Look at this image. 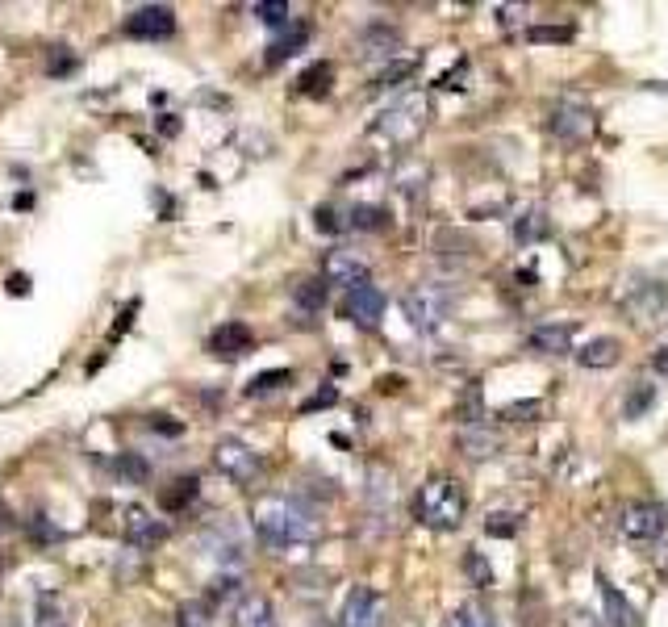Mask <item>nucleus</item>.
<instances>
[{"label":"nucleus","mask_w":668,"mask_h":627,"mask_svg":"<svg viewBox=\"0 0 668 627\" xmlns=\"http://www.w3.org/2000/svg\"><path fill=\"white\" fill-rule=\"evenodd\" d=\"M255 536L268 552H293V548H309L318 544L322 523L309 515L305 506H297L293 498H259L251 510Z\"/></svg>","instance_id":"nucleus-1"},{"label":"nucleus","mask_w":668,"mask_h":627,"mask_svg":"<svg viewBox=\"0 0 668 627\" xmlns=\"http://www.w3.org/2000/svg\"><path fill=\"white\" fill-rule=\"evenodd\" d=\"M468 510V494L456 477H426L414 494V519L431 531H456L464 523Z\"/></svg>","instance_id":"nucleus-2"},{"label":"nucleus","mask_w":668,"mask_h":627,"mask_svg":"<svg viewBox=\"0 0 668 627\" xmlns=\"http://www.w3.org/2000/svg\"><path fill=\"white\" fill-rule=\"evenodd\" d=\"M426 122H431V97H422V92H410V97L393 101L389 109L376 113V122L368 126L372 138H385L389 147H410L422 138Z\"/></svg>","instance_id":"nucleus-3"},{"label":"nucleus","mask_w":668,"mask_h":627,"mask_svg":"<svg viewBox=\"0 0 668 627\" xmlns=\"http://www.w3.org/2000/svg\"><path fill=\"white\" fill-rule=\"evenodd\" d=\"M451 310H456V289L443 285V281H422V285H414L410 293L401 297L405 322H410L414 331H422V335L439 331L443 322L451 318Z\"/></svg>","instance_id":"nucleus-4"},{"label":"nucleus","mask_w":668,"mask_h":627,"mask_svg":"<svg viewBox=\"0 0 668 627\" xmlns=\"http://www.w3.org/2000/svg\"><path fill=\"white\" fill-rule=\"evenodd\" d=\"M618 306H623V314L635 322V327L643 331H656L660 322L668 318V289L660 281H631L623 293H618Z\"/></svg>","instance_id":"nucleus-5"},{"label":"nucleus","mask_w":668,"mask_h":627,"mask_svg":"<svg viewBox=\"0 0 668 627\" xmlns=\"http://www.w3.org/2000/svg\"><path fill=\"white\" fill-rule=\"evenodd\" d=\"M547 130H552L560 143L581 147V143L593 138V130H598V113H593L585 101H577V97H564V101L552 105V113H547Z\"/></svg>","instance_id":"nucleus-6"},{"label":"nucleus","mask_w":668,"mask_h":627,"mask_svg":"<svg viewBox=\"0 0 668 627\" xmlns=\"http://www.w3.org/2000/svg\"><path fill=\"white\" fill-rule=\"evenodd\" d=\"M213 464H218V473H226L234 485H251L264 473V456L247 448L243 439H222V444L213 448Z\"/></svg>","instance_id":"nucleus-7"},{"label":"nucleus","mask_w":668,"mask_h":627,"mask_svg":"<svg viewBox=\"0 0 668 627\" xmlns=\"http://www.w3.org/2000/svg\"><path fill=\"white\" fill-rule=\"evenodd\" d=\"M618 527H623L627 540L652 544V540H660L668 531V506L664 502H631L623 510V519H618Z\"/></svg>","instance_id":"nucleus-8"},{"label":"nucleus","mask_w":668,"mask_h":627,"mask_svg":"<svg viewBox=\"0 0 668 627\" xmlns=\"http://www.w3.org/2000/svg\"><path fill=\"white\" fill-rule=\"evenodd\" d=\"M385 306H389V297H385V289H376V285H360V289L343 293V314L360 331H376L380 318H385Z\"/></svg>","instance_id":"nucleus-9"},{"label":"nucleus","mask_w":668,"mask_h":627,"mask_svg":"<svg viewBox=\"0 0 668 627\" xmlns=\"http://www.w3.org/2000/svg\"><path fill=\"white\" fill-rule=\"evenodd\" d=\"M126 34L130 38H147V42H163L176 34V13L167 5H142L126 17Z\"/></svg>","instance_id":"nucleus-10"},{"label":"nucleus","mask_w":668,"mask_h":627,"mask_svg":"<svg viewBox=\"0 0 668 627\" xmlns=\"http://www.w3.org/2000/svg\"><path fill=\"white\" fill-rule=\"evenodd\" d=\"M326 285H343L347 293L360 285H372V264L355 251H330L326 255Z\"/></svg>","instance_id":"nucleus-11"},{"label":"nucleus","mask_w":668,"mask_h":627,"mask_svg":"<svg viewBox=\"0 0 668 627\" xmlns=\"http://www.w3.org/2000/svg\"><path fill=\"white\" fill-rule=\"evenodd\" d=\"M122 531H126V544L138 548V552H151V548H159V544L167 540V523L155 519L151 510H142V506H130V510H126Z\"/></svg>","instance_id":"nucleus-12"},{"label":"nucleus","mask_w":668,"mask_h":627,"mask_svg":"<svg viewBox=\"0 0 668 627\" xmlns=\"http://www.w3.org/2000/svg\"><path fill=\"white\" fill-rule=\"evenodd\" d=\"M501 444H506V439H501V431L489 427V423H464L456 431V448L468 460H493L501 452Z\"/></svg>","instance_id":"nucleus-13"},{"label":"nucleus","mask_w":668,"mask_h":627,"mask_svg":"<svg viewBox=\"0 0 668 627\" xmlns=\"http://www.w3.org/2000/svg\"><path fill=\"white\" fill-rule=\"evenodd\" d=\"M343 627H385L380 598L372 594V586H351V594L343 602Z\"/></svg>","instance_id":"nucleus-14"},{"label":"nucleus","mask_w":668,"mask_h":627,"mask_svg":"<svg viewBox=\"0 0 668 627\" xmlns=\"http://www.w3.org/2000/svg\"><path fill=\"white\" fill-rule=\"evenodd\" d=\"M251 343H255L251 327H243V322H222V327L209 335V352L222 356V360H238V356L251 352Z\"/></svg>","instance_id":"nucleus-15"},{"label":"nucleus","mask_w":668,"mask_h":627,"mask_svg":"<svg viewBox=\"0 0 668 627\" xmlns=\"http://www.w3.org/2000/svg\"><path fill=\"white\" fill-rule=\"evenodd\" d=\"M572 339H577V327L572 322H543V327L531 331V352H543V356H568L572 352Z\"/></svg>","instance_id":"nucleus-16"},{"label":"nucleus","mask_w":668,"mask_h":627,"mask_svg":"<svg viewBox=\"0 0 668 627\" xmlns=\"http://www.w3.org/2000/svg\"><path fill=\"white\" fill-rule=\"evenodd\" d=\"M230 627H276V607L264 594H243L234 602Z\"/></svg>","instance_id":"nucleus-17"},{"label":"nucleus","mask_w":668,"mask_h":627,"mask_svg":"<svg viewBox=\"0 0 668 627\" xmlns=\"http://www.w3.org/2000/svg\"><path fill=\"white\" fill-rule=\"evenodd\" d=\"M393 51H401V34L385 21H372V26L360 34V55L364 59H389Z\"/></svg>","instance_id":"nucleus-18"},{"label":"nucleus","mask_w":668,"mask_h":627,"mask_svg":"<svg viewBox=\"0 0 668 627\" xmlns=\"http://www.w3.org/2000/svg\"><path fill=\"white\" fill-rule=\"evenodd\" d=\"M598 586H602V611H606V623H610V627H635V607L623 598V590H618L606 573L598 577Z\"/></svg>","instance_id":"nucleus-19"},{"label":"nucleus","mask_w":668,"mask_h":627,"mask_svg":"<svg viewBox=\"0 0 668 627\" xmlns=\"http://www.w3.org/2000/svg\"><path fill=\"white\" fill-rule=\"evenodd\" d=\"M577 360H581L585 368H614L618 360H623V343L610 339V335H598V339H589V343L581 347Z\"/></svg>","instance_id":"nucleus-20"},{"label":"nucleus","mask_w":668,"mask_h":627,"mask_svg":"<svg viewBox=\"0 0 668 627\" xmlns=\"http://www.w3.org/2000/svg\"><path fill=\"white\" fill-rule=\"evenodd\" d=\"M67 602L55 594V590H46L34 598V627H67Z\"/></svg>","instance_id":"nucleus-21"},{"label":"nucleus","mask_w":668,"mask_h":627,"mask_svg":"<svg viewBox=\"0 0 668 627\" xmlns=\"http://www.w3.org/2000/svg\"><path fill=\"white\" fill-rule=\"evenodd\" d=\"M293 306L301 314H318L326 306V281L322 276H305V281L293 285Z\"/></svg>","instance_id":"nucleus-22"},{"label":"nucleus","mask_w":668,"mask_h":627,"mask_svg":"<svg viewBox=\"0 0 668 627\" xmlns=\"http://www.w3.org/2000/svg\"><path fill=\"white\" fill-rule=\"evenodd\" d=\"M305 42H309V26H305V21H301V26L280 30V38L268 46V63H284V59H293Z\"/></svg>","instance_id":"nucleus-23"},{"label":"nucleus","mask_w":668,"mask_h":627,"mask_svg":"<svg viewBox=\"0 0 668 627\" xmlns=\"http://www.w3.org/2000/svg\"><path fill=\"white\" fill-rule=\"evenodd\" d=\"M418 72V59H393V63H385V67H380V72L372 76V92H385V88H397V84H405V80H410Z\"/></svg>","instance_id":"nucleus-24"},{"label":"nucleus","mask_w":668,"mask_h":627,"mask_svg":"<svg viewBox=\"0 0 668 627\" xmlns=\"http://www.w3.org/2000/svg\"><path fill=\"white\" fill-rule=\"evenodd\" d=\"M656 389L648 381H631L627 385V402H623V418H643V410H652Z\"/></svg>","instance_id":"nucleus-25"},{"label":"nucleus","mask_w":668,"mask_h":627,"mask_svg":"<svg viewBox=\"0 0 668 627\" xmlns=\"http://www.w3.org/2000/svg\"><path fill=\"white\" fill-rule=\"evenodd\" d=\"M176 627H213V607L201 598H188L176 607Z\"/></svg>","instance_id":"nucleus-26"},{"label":"nucleus","mask_w":668,"mask_h":627,"mask_svg":"<svg viewBox=\"0 0 668 627\" xmlns=\"http://www.w3.org/2000/svg\"><path fill=\"white\" fill-rule=\"evenodd\" d=\"M514 235H518V243L543 239V235H547V214H543V209H527V214L514 222Z\"/></svg>","instance_id":"nucleus-27"},{"label":"nucleus","mask_w":668,"mask_h":627,"mask_svg":"<svg viewBox=\"0 0 668 627\" xmlns=\"http://www.w3.org/2000/svg\"><path fill=\"white\" fill-rule=\"evenodd\" d=\"M289 381H293L289 368H272V373H259V377L247 385V398H264V393H276V389H284Z\"/></svg>","instance_id":"nucleus-28"},{"label":"nucleus","mask_w":668,"mask_h":627,"mask_svg":"<svg viewBox=\"0 0 668 627\" xmlns=\"http://www.w3.org/2000/svg\"><path fill=\"white\" fill-rule=\"evenodd\" d=\"M330 80H334V67H330V63H314V67H309V72L297 80V88L309 92V97H322V92L330 88Z\"/></svg>","instance_id":"nucleus-29"},{"label":"nucleus","mask_w":668,"mask_h":627,"mask_svg":"<svg viewBox=\"0 0 668 627\" xmlns=\"http://www.w3.org/2000/svg\"><path fill=\"white\" fill-rule=\"evenodd\" d=\"M389 214H385V209H380V205H355L351 209V230H385L389 222H385Z\"/></svg>","instance_id":"nucleus-30"},{"label":"nucleus","mask_w":668,"mask_h":627,"mask_svg":"<svg viewBox=\"0 0 668 627\" xmlns=\"http://www.w3.org/2000/svg\"><path fill=\"white\" fill-rule=\"evenodd\" d=\"M451 627H497V619L489 615V607H481V602H464L456 619H451Z\"/></svg>","instance_id":"nucleus-31"},{"label":"nucleus","mask_w":668,"mask_h":627,"mask_svg":"<svg viewBox=\"0 0 668 627\" xmlns=\"http://www.w3.org/2000/svg\"><path fill=\"white\" fill-rule=\"evenodd\" d=\"M113 469H117V477L122 481H147L151 477V464L142 460V456H134V452H122L113 460Z\"/></svg>","instance_id":"nucleus-32"},{"label":"nucleus","mask_w":668,"mask_h":627,"mask_svg":"<svg viewBox=\"0 0 668 627\" xmlns=\"http://www.w3.org/2000/svg\"><path fill=\"white\" fill-rule=\"evenodd\" d=\"M481 406H485V389H481V381L464 385V398H460V418H464V423H481Z\"/></svg>","instance_id":"nucleus-33"},{"label":"nucleus","mask_w":668,"mask_h":627,"mask_svg":"<svg viewBox=\"0 0 668 627\" xmlns=\"http://www.w3.org/2000/svg\"><path fill=\"white\" fill-rule=\"evenodd\" d=\"M193 498H197V477H184V481L172 485V490H163V506L167 510H184Z\"/></svg>","instance_id":"nucleus-34"},{"label":"nucleus","mask_w":668,"mask_h":627,"mask_svg":"<svg viewBox=\"0 0 668 627\" xmlns=\"http://www.w3.org/2000/svg\"><path fill=\"white\" fill-rule=\"evenodd\" d=\"M255 17L264 21V26L289 30V5H284V0H264V5H255Z\"/></svg>","instance_id":"nucleus-35"},{"label":"nucleus","mask_w":668,"mask_h":627,"mask_svg":"<svg viewBox=\"0 0 668 627\" xmlns=\"http://www.w3.org/2000/svg\"><path fill=\"white\" fill-rule=\"evenodd\" d=\"M518 527H522V519H518V515H506V510H497V515L485 519V531H489L493 540H510V536H518Z\"/></svg>","instance_id":"nucleus-36"},{"label":"nucleus","mask_w":668,"mask_h":627,"mask_svg":"<svg viewBox=\"0 0 668 627\" xmlns=\"http://www.w3.org/2000/svg\"><path fill=\"white\" fill-rule=\"evenodd\" d=\"M464 573L472 577L476 586H493V569H489V561H485V556L476 552V548H472V552L464 556Z\"/></svg>","instance_id":"nucleus-37"},{"label":"nucleus","mask_w":668,"mask_h":627,"mask_svg":"<svg viewBox=\"0 0 668 627\" xmlns=\"http://www.w3.org/2000/svg\"><path fill=\"white\" fill-rule=\"evenodd\" d=\"M560 627H602V619L593 615V611H585V607H568L564 619H560Z\"/></svg>","instance_id":"nucleus-38"},{"label":"nucleus","mask_w":668,"mask_h":627,"mask_svg":"<svg viewBox=\"0 0 668 627\" xmlns=\"http://www.w3.org/2000/svg\"><path fill=\"white\" fill-rule=\"evenodd\" d=\"M527 38H531V42H568L572 30H568V26H535Z\"/></svg>","instance_id":"nucleus-39"},{"label":"nucleus","mask_w":668,"mask_h":627,"mask_svg":"<svg viewBox=\"0 0 668 627\" xmlns=\"http://www.w3.org/2000/svg\"><path fill=\"white\" fill-rule=\"evenodd\" d=\"M30 536H38V540H55V536H59V531H55V527H51V523H46V519H42V515H38V519H34V523H30Z\"/></svg>","instance_id":"nucleus-40"},{"label":"nucleus","mask_w":668,"mask_h":627,"mask_svg":"<svg viewBox=\"0 0 668 627\" xmlns=\"http://www.w3.org/2000/svg\"><path fill=\"white\" fill-rule=\"evenodd\" d=\"M543 406L539 402H514V406H506V418H522V414H539Z\"/></svg>","instance_id":"nucleus-41"},{"label":"nucleus","mask_w":668,"mask_h":627,"mask_svg":"<svg viewBox=\"0 0 668 627\" xmlns=\"http://www.w3.org/2000/svg\"><path fill=\"white\" fill-rule=\"evenodd\" d=\"M334 398H339V393H334V389H330V385H326V389H322V393H318V398H314V402H305V414H309V410H322V406H330V402H334Z\"/></svg>","instance_id":"nucleus-42"},{"label":"nucleus","mask_w":668,"mask_h":627,"mask_svg":"<svg viewBox=\"0 0 668 627\" xmlns=\"http://www.w3.org/2000/svg\"><path fill=\"white\" fill-rule=\"evenodd\" d=\"M13 527H17V523H13V510H9L5 502H0V536H9Z\"/></svg>","instance_id":"nucleus-43"},{"label":"nucleus","mask_w":668,"mask_h":627,"mask_svg":"<svg viewBox=\"0 0 668 627\" xmlns=\"http://www.w3.org/2000/svg\"><path fill=\"white\" fill-rule=\"evenodd\" d=\"M652 368H656V373H660V377H668V343H664V347H660V352L652 356Z\"/></svg>","instance_id":"nucleus-44"},{"label":"nucleus","mask_w":668,"mask_h":627,"mask_svg":"<svg viewBox=\"0 0 668 627\" xmlns=\"http://www.w3.org/2000/svg\"><path fill=\"white\" fill-rule=\"evenodd\" d=\"M314 627H330V623H326V619H318V623H314Z\"/></svg>","instance_id":"nucleus-45"}]
</instances>
